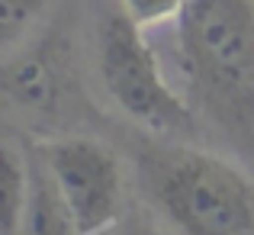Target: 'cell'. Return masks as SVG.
I'll use <instances>...</instances> for the list:
<instances>
[{
  "label": "cell",
  "instance_id": "52a82bcc",
  "mask_svg": "<svg viewBox=\"0 0 254 235\" xmlns=\"http://www.w3.org/2000/svg\"><path fill=\"white\" fill-rule=\"evenodd\" d=\"M29 203V161L0 139V235H19Z\"/></svg>",
  "mask_w": 254,
  "mask_h": 235
},
{
  "label": "cell",
  "instance_id": "277c9868",
  "mask_svg": "<svg viewBox=\"0 0 254 235\" xmlns=\"http://www.w3.org/2000/svg\"><path fill=\"white\" fill-rule=\"evenodd\" d=\"M71 219L81 235H100L119 219L126 197L123 158L90 136H62L39 145Z\"/></svg>",
  "mask_w": 254,
  "mask_h": 235
},
{
  "label": "cell",
  "instance_id": "6da1fadb",
  "mask_svg": "<svg viewBox=\"0 0 254 235\" xmlns=\"http://www.w3.org/2000/svg\"><path fill=\"white\" fill-rule=\"evenodd\" d=\"M177 39L193 97L254 152V0H187Z\"/></svg>",
  "mask_w": 254,
  "mask_h": 235
},
{
  "label": "cell",
  "instance_id": "9c48e42d",
  "mask_svg": "<svg viewBox=\"0 0 254 235\" xmlns=\"http://www.w3.org/2000/svg\"><path fill=\"white\" fill-rule=\"evenodd\" d=\"M119 13L129 16L138 29H161L168 23H177L187 0H116Z\"/></svg>",
  "mask_w": 254,
  "mask_h": 235
},
{
  "label": "cell",
  "instance_id": "7a4b0ae2",
  "mask_svg": "<svg viewBox=\"0 0 254 235\" xmlns=\"http://www.w3.org/2000/svg\"><path fill=\"white\" fill-rule=\"evenodd\" d=\"M138 180L177 235H254V177L196 145H145Z\"/></svg>",
  "mask_w": 254,
  "mask_h": 235
},
{
  "label": "cell",
  "instance_id": "5b68a950",
  "mask_svg": "<svg viewBox=\"0 0 254 235\" xmlns=\"http://www.w3.org/2000/svg\"><path fill=\"white\" fill-rule=\"evenodd\" d=\"M3 90L29 113H52L62 100V71L49 52H26L3 71Z\"/></svg>",
  "mask_w": 254,
  "mask_h": 235
},
{
  "label": "cell",
  "instance_id": "ba28073f",
  "mask_svg": "<svg viewBox=\"0 0 254 235\" xmlns=\"http://www.w3.org/2000/svg\"><path fill=\"white\" fill-rule=\"evenodd\" d=\"M49 6L52 0H0V52L23 42Z\"/></svg>",
  "mask_w": 254,
  "mask_h": 235
},
{
  "label": "cell",
  "instance_id": "8992f818",
  "mask_svg": "<svg viewBox=\"0 0 254 235\" xmlns=\"http://www.w3.org/2000/svg\"><path fill=\"white\" fill-rule=\"evenodd\" d=\"M19 235H81L39 155L29 161V203Z\"/></svg>",
  "mask_w": 254,
  "mask_h": 235
},
{
  "label": "cell",
  "instance_id": "3957f363",
  "mask_svg": "<svg viewBox=\"0 0 254 235\" xmlns=\"http://www.w3.org/2000/svg\"><path fill=\"white\" fill-rule=\"evenodd\" d=\"M97 71L113 106L142 129L158 136H190L196 129L193 110L164 75L148 32L123 16L116 3L100 19Z\"/></svg>",
  "mask_w": 254,
  "mask_h": 235
}]
</instances>
